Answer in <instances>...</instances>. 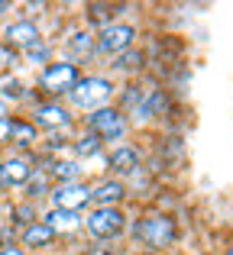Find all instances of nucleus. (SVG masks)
<instances>
[{
    "label": "nucleus",
    "instance_id": "nucleus-1",
    "mask_svg": "<svg viewBox=\"0 0 233 255\" xmlns=\"http://www.w3.org/2000/svg\"><path fill=\"white\" fill-rule=\"evenodd\" d=\"M110 94H114V84H110L107 78L91 75V78H78V84L68 91V97H71V104L81 107V110H101V107H107Z\"/></svg>",
    "mask_w": 233,
    "mask_h": 255
},
{
    "label": "nucleus",
    "instance_id": "nucleus-2",
    "mask_svg": "<svg viewBox=\"0 0 233 255\" xmlns=\"http://www.w3.org/2000/svg\"><path fill=\"white\" fill-rule=\"evenodd\" d=\"M88 132L101 142H114V139L126 136V117L117 107H101L88 117Z\"/></svg>",
    "mask_w": 233,
    "mask_h": 255
},
{
    "label": "nucleus",
    "instance_id": "nucleus-3",
    "mask_svg": "<svg viewBox=\"0 0 233 255\" xmlns=\"http://www.w3.org/2000/svg\"><path fill=\"white\" fill-rule=\"evenodd\" d=\"M133 233H136V239L149 243L152 249H165L169 243H175V220L165 213H149L146 220L133 226Z\"/></svg>",
    "mask_w": 233,
    "mask_h": 255
},
{
    "label": "nucleus",
    "instance_id": "nucleus-4",
    "mask_svg": "<svg viewBox=\"0 0 233 255\" xmlns=\"http://www.w3.org/2000/svg\"><path fill=\"white\" fill-rule=\"evenodd\" d=\"M126 226V213L120 207H94L88 213V233L94 239H114L123 233Z\"/></svg>",
    "mask_w": 233,
    "mask_h": 255
},
{
    "label": "nucleus",
    "instance_id": "nucleus-5",
    "mask_svg": "<svg viewBox=\"0 0 233 255\" xmlns=\"http://www.w3.org/2000/svg\"><path fill=\"white\" fill-rule=\"evenodd\" d=\"M133 39H136V29L130 23H107L94 42L101 55H123V52L133 49Z\"/></svg>",
    "mask_w": 233,
    "mask_h": 255
},
{
    "label": "nucleus",
    "instance_id": "nucleus-6",
    "mask_svg": "<svg viewBox=\"0 0 233 255\" xmlns=\"http://www.w3.org/2000/svg\"><path fill=\"white\" fill-rule=\"evenodd\" d=\"M78 78L81 75H78L75 62H52V65H45L39 84H42V91H49V94H68L71 87L78 84Z\"/></svg>",
    "mask_w": 233,
    "mask_h": 255
},
{
    "label": "nucleus",
    "instance_id": "nucleus-7",
    "mask_svg": "<svg viewBox=\"0 0 233 255\" xmlns=\"http://www.w3.org/2000/svg\"><path fill=\"white\" fill-rule=\"evenodd\" d=\"M52 210H68V213H78L81 207L91 204V187L75 181V184H55L52 187Z\"/></svg>",
    "mask_w": 233,
    "mask_h": 255
},
{
    "label": "nucleus",
    "instance_id": "nucleus-8",
    "mask_svg": "<svg viewBox=\"0 0 233 255\" xmlns=\"http://www.w3.org/2000/svg\"><path fill=\"white\" fill-rule=\"evenodd\" d=\"M32 178V165L23 155H10L0 162V187H23Z\"/></svg>",
    "mask_w": 233,
    "mask_h": 255
},
{
    "label": "nucleus",
    "instance_id": "nucleus-9",
    "mask_svg": "<svg viewBox=\"0 0 233 255\" xmlns=\"http://www.w3.org/2000/svg\"><path fill=\"white\" fill-rule=\"evenodd\" d=\"M42 42V36H39L36 23H29V19H16V23H10L3 29V45H10L13 52L16 49H29V45Z\"/></svg>",
    "mask_w": 233,
    "mask_h": 255
},
{
    "label": "nucleus",
    "instance_id": "nucleus-10",
    "mask_svg": "<svg viewBox=\"0 0 233 255\" xmlns=\"http://www.w3.org/2000/svg\"><path fill=\"white\" fill-rule=\"evenodd\" d=\"M123 194H126V184L120 178H104L101 184L91 191V200H94L97 207H117L120 200H123Z\"/></svg>",
    "mask_w": 233,
    "mask_h": 255
},
{
    "label": "nucleus",
    "instance_id": "nucleus-11",
    "mask_svg": "<svg viewBox=\"0 0 233 255\" xmlns=\"http://www.w3.org/2000/svg\"><path fill=\"white\" fill-rule=\"evenodd\" d=\"M36 123L45 129H65L71 123V113L62 104H39L36 107Z\"/></svg>",
    "mask_w": 233,
    "mask_h": 255
},
{
    "label": "nucleus",
    "instance_id": "nucleus-12",
    "mask_svg": "<svg viewBox=\"0 0 233 255\" xmlns=\"http://www.w3.org/2000/svg\"><path fill=\"white\" fill-rule=\"evenodd\" d=\"M107 165L114 168L117 178H123V174H133L139 168V152L133 149V145H120V149H114V155L107 158Z\"/></svg>",
    "mask_w": 233,
    "mask_h": 255
},
{
    "label": "nucleus",
    "instance_id": "nucleus-13",
    "mask_svg": "<svg viewBox=\"0 0 233 255\" xmlns=\"http://www.w3.org/2000/svg\"><path fill=\"white\" fill-rule=\"evenodd\" d=\"M45 226H49L52 233H75V230H81V217L78 213H68V210H52V213H45V220H42Z\"/></svg>",
    "mask_w": 233,
    "mask_h": 255
},
{
    "label": "nucleus",
    "instance_id": "nucleus-14",
    "mask_svg": "<svg viewBox=\"0 0 233 255\" xmlns=\"http://www.w3.org/2000/svg\"><path fill=\"white\" fill-rule=\"evenodd\" d=\"M23 243L29 246V249H45V246L55 243V233H52L45 223H29L23 230Z\"/></svg>",
    "mask_w": 233,
    "mask_h": 255
},
{
    "label": "nucleus",
    "instance_id": "nucleus-15",
    "mask_svg": "<svg viewBox=\"0 0 233 255\" xmlns=\"http://www.w3.org/2000/svg\"><path fill=\"white\" fill-rule=\"evenodd\" d=\"M94 49H97V42H94V32H91V29L71 32V39H68V52H71V55L88 58V55H94Z\"/></svg>",
    "mask_w": 233,
    "mask_h": 255
},
{
    "label": "nucleus",
    "instance_id": "nucleus-16",
    "mask_svg": "<svg viewBox=\"0 0 233 255\" xmlns=\"http://www.w3.org/2000/svg\"><path fill=\"white\" fill-rule=\"evenodd\" d=\"M45 174H52V178L58 181V184H75L78 178H81V165L78 162H52Z\"/></svg>",
    "mask_w": 233,
    "mask_h": 255
},
{
    "label": "nucleus",
    "instance_id": "nucleus-17",
    "mask_svg": "<svg viewBox=\"0 0 233 255\" xmlns=\"http://www.w3.org/2000/svg\"><path fill=\"white\" fill-rule=\"evenodd\" d=\"M10 139H13L16 145H32V142H36V126H32V123H19V120H13Z\"/></svg>",
    "mask_w": 233,
    "mask_h": 255
},
{
    "label": "nucleus",
    "instance_id": "nucleus-18",
    "mask_svg": "<svg viewBox=\"0 0 233 255\" xmlns=\"http://www.w3.org/2000/svg\"><path fill=\"white\" fill-rule=\"evenodd\" d=\"M114 68L117 71H136V68H143V52L130 49V52H123V55H117Z\"/></svg>",
    "mask_w": 233,
    "mask_h": 255
},
{
    "label": "nucleus",
    "instance_id": "nucleus-19",
    "mask_svg": "<svg viewBox=\"0 0 233 255\" xmlns=\"http://www.w3.org/2000/svg\"><path fill=\"white\" fill-rule=\"evenodd\" d=\"M75 152L81 158H91V155H97L101 152V139H94V136H84V139H78L75 142Z\"/></svg>",
    "mask_w": 233,
    "mask_h": 255
},
{
    "label": "nucleus",
    "instance_id": "nucleus-20",
    "mask_svg": "<svg viewBox=\"0 0 233 255\" xmlns=\"http://www.w3.org/2000/svg\"><path fill=\"white\" fill-rule=\"evenodd\" d=\"M45 191H49V174H39V178H29V181H26V194H29V200L32 197H42V194Z\"/></svg>",
    "mask_w": 233,
    "mask_h": 255
},
{
    "label": "nucleus",
    "instance_id": "nucleus-21",
    "mask_svg": "<svg viewBox=\"0 0 233 255\" xmlns=\"http://www.w3.org/2000/svg\"><path fill=\"white\" fill-rule=\"evenodd\" d=\"M88 10H91L88 16L94 19V23H107V19H110V16L117 13V6H110V3H91Z\"/></svg>",
    "mask_w": 233,
    "mask_h": 255
},
{
    "label": "nucleus",
    "instance_id": "nucleus-22",
    "mask_svg": "<svg viewBox=\"0 0 233 255\" xmlns=\"http://www.w3.org/2000/svg\"><path fill=\"white\" fill-rule=\"evenodd\" d=\"M45 58H49V45H45V42H36V45H29V49H26V62L42 65Z\"/></svg>",
    "mask_w": 233,
    "mask_h": 255
},
{
    "label": "nucleus",
    "instance_id": "nucleus-23",
    "mask_svg": "<svg viewBox=\"0 0 233 255\" xmlns=\"http://www.w3.org/2000/svg\"><path fill=\"white\" fill-rule=\"evenodd\" d=\"M19 97H23V84L19 81H6L0 87V100H19Z\"/></svg>",
    "mask_w": 233,
    "mask_h": 255
},
{
    "label": "nucleus",
    "instance_id": "nucleus-24",
    "mask_svg": "<svg viewBox=\"0 0 233 255\" xmlns=\"http://www.w3.org/2000/svg\"><path fill=\"white\" fill-rule=\"evenodd\" d=\"M10 65H16V52L10 45H0V68H10Z\"/></svg>",
    "mask_w": 233,
    "mask_h": 255
},
{
    "label": "nucleus",
    "instance_id": "nucleus-25",
    "mask_svg": "<svg viewBox=\"0 0 233 255\" xmlns=\"http://www.w3.org/2000/svg\"><path fill=\"white\" fill-rule=\"evenodd\" d=\"M10 129H13V120L3 117L0 120V142H10Z\"/></svg>",
    "mask_w": 233,
    "mask_h": 255
},
{
    "label": "nucleus",
    "instance_id": "nucleus-26",
    "mask_svg": "<svg viewBox=\"0 0 233 255\" xmlns=\"http://www.w3.org/2000/svg\"><path fill=\"white\" fill-rule=\"evenodd\" d=\"M0 255H23V249H16V246H6V249H0Z\"/></svg>",
    "mask_w": 233,
    "mask_h": 255
},
{
    "label": "nucleus",
    "instance_id": "nucleus-27",
    "mask_svg": "<svg viewBox=\"0 0 233 255\" xmlns=\"http://www.w3.org/2000/svg\"><path fill=\"white\" fill-rule=\"evenodd\" d=\"M6 117V104H3V100H0V120H3Z\"/></svg>",
    "mask_w": 233,
    "mask_h": 255
},
{
    "label": "nucleus",
    "instance_id": "nucleus-28",
    "mask_svg": "<svg viewBox=\"0 0 233 255\" xmlns=\"http://www.w3.org/2000/svg\"><path fill=\"white\" fill-rule=\"evenodd\" d=\"M88 255H114V252H101V249H94V252H88Z\"/></svg>",
    "mask_w": 233,
    "mask_h": 255
},
{
    "label": "nucleus",
    "instance_id": "nucleus-29",
    "mask_svg": "<svg viewBox=\"0 0 233 255\" xmlns=\"http://www.w3.org/2000/svg\"><path fill=\"white\" fill-rule=\"evenodd\" d=\"M3 10H10V3H0V13H3Z\"/></svg>",
    "mask_w": 233,
    "mask_h": 255
},
{
    "label": "nucleus",
    "instance_id": "nucleus-30",
    "mask_svg": "<svg viewBox=\"0 0 233 255\" xmlns=\"http://www.w3.org/2000/svg\"><path fill=\"white\" fill-rule=\"evenodd\" d=\"M143 255H162V252H143Z\"/></svg>",
    "mask_w": 233,
    "mask_h": 255
},
{
    "label": "nucleus",
    "instance_id": "nucleus-31",
    "mask_svg": "<svg viewBox=\"0 0 233 255\" xmlns=\"http://www.w3.org/2000/svg\"><path fill=\"white\" fill-rule=\"evenodd\" d=\"M227 255H233V246H230V249H227Z\"/></svg>",
    "mask_w": 233,
    "mask_h": 255
}]
</instances>
